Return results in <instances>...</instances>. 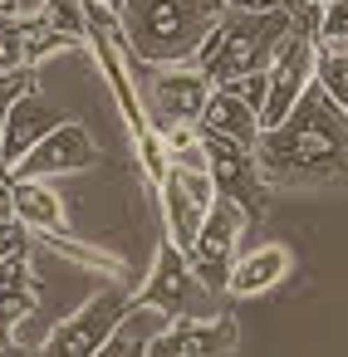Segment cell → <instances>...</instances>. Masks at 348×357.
<instances>
[{
  "label": "cell",
  "mask_w": 348,
  "mask_h": 357,
  "mask_svg": "<svg viewBox=\"0 0 348 357\" xmlns=\"http://www.w3.org/2000/svg\"><path fill=\"white\" fill-rule=\"evenodd\" d=\"M289 30H294V15L284 6H275V10H226V20L201 40L191 64L211 84H235L245 74L270 69L275 50L289 40Z\"/></svg>",
  "instance_id": "obj_3"
},
{
  "label": "cell",
  "mask_w": 348,
  "mask_h": 357,
  "mask_svg": "<svg viewBox=\"0 0 348 357\" xmlns=\"http://www.w3.org/2000/svg\"><path fill=\"white\" fill-rule=\"evenodd\" d=\"M240 347V328L231 313H211V318H172L152 342L147 352L152 357H216V352H235Z\"/></svg>",
  "instance_id": "obj_12"
},
{
  "label": "cell",
  "mask_w": 348,
  "mask_h": 357,
  "mask_svg": "<svg viewBox=\"0 0 348 357\" xmlns=\"http://www.w3.org/2000/svg\"><path fill=\"white\" fill-rule=\"evenodd\" d=\"M10 211H15V220H20L35 240L69 230V225H64V201H59V191H55L50 181H40V176H10Z\"/></svg>",
  "instance_id": "obj_15"
},
{
  "label": "cell",
  "mask_w": 348,
  "mask_h": 357,
  "mask_svg": "<svg viewBox=\"0 0 348 357\" xmlns=\"http://www.w3.org/2000/svg\"><path fill=\"white\" fill-rule=\"evenodd\" d=\"M157 191H162V225H167V235L187 250V245L196 240V230H201L211 201H216L211 172H201V167H182V162H167Z\"/></svg>",
  "instance_id": "obj_10"
},
{
  "label": "cell",
  "mask_w": 348,
  "mask_h": 357,
  "mask_svg": "<svg viewBox=\"0 0 348 357\" xmlns=\"http://www.w3.org/2000/svg\"><path fill=\"white\" fill-rule=\"evenodd\" d=\"M40 308V289H0V352H20L15 328Z\"/></svg>",
  "instance_id": "obj_19"
},
{
  "label": "cell",
  "mask_w": 348,
  "mask_h": 357,
  "mask_svg": "<svg viewBox=\"0 0 348 357\" xmlns=\"http://www.w3.org/2000/svg\"><path fill=\"white\" fill-rule=\"evenodd\" d=\"M99 162V142H94V132L89 128H79V123H69V118H59L15 167H10V176H40V181H55V176H74V172H89Z\"/></svg>",
  "instance_id": "obj_11"
},
{
  "label": "cell",
  "mask_w": 348,
  "mask_h": 357,
  "mask_svg": "<svg viewBox=\"0 0 348 357\" xmlns=\"http://www.w3.org/2000/svg\"><path fill=\"white\" fill-rule=\"evenodd\" d=\"M167 323H172L167 313L143 308V303H133V298H128V313L118 318V328H113V337H108V347H103V352H113V357H118V352H123V357H143V352H147V342H152Z\"/></svg>",
  "instance_id": "obj_17"
},
{
  "label": "cell",
  "mask_w": 348,
  "mask_h": 357,
  "mask_svg": "<svg viewBox=\"0 0 348 357\" xmlns=\"http://www.w3.org/2000/svg\"><path fill=\"white\" fill-rule=\"evenodd\" d=\"M245 230H250V215H245L235 201L216 196L211 211H206V220H201V230H196V240L187 245L191 274H196V284H201L206 294L226 298V279H231V264H235V255H240Z\"/></svg>",
  "instance_id": "obj_5"
},
{
  "label": "cell",
  "mask_w": 348,
  "mask_h": 357,
  "mask_svg": "<svg viewBox=\"0 0 348 357\" xmlns=\"http://www.w3.org/2000/svg\"><path fill=\"white\" fill-rule=\"evenodd\" d=\"M201 132L211 137H226V142H240V147H255L260 137V113L235 93V89H211L206 108H201Z\"/></svg>",
  "instance_id": "obj_16"
},
{
  "label": "cell",
  "mask_w": 348,
  "mask_h": 357,
  "mask_svg": "<svg viewBox=\"0 0 348 357\" xmlns=\"http://www.w3.org/2000/svg\"><path fill=\"white\" fill-rule=\"evenodd\" d=\"M128 298H133V289H123V284L99 289L79 313L55 323V333L45 337V352L50 357H94V352H103L113 328H118V318L128 313Z\"/></svg>",
  "instance_id": "obj_6"
},
{
  "label": "cell",
  "mask_w": 348,
  "mask_h": 357,
  "mask_svg": "<svg viewBox=\"0 0 348 357\" xmlns=\"http://www.w3.org/2000/svg\"><path fill=\"white\" fill-rule=\"evenodd\" d=\"M319 40L348 45V0H324V15H319Z\"/></svg>",
  "instance_id": "obj_20"
},
{
  "label": "cell",
  "mask_w": 348,
  "mask_h": 357,
  "mask_svg": "<svg viewBox=\"0 0 348 357\" xmlns=\"http://www.w3.org/2000/svg\"><path fill=\"white\" fill-rule=\"evenodd\" d=\"M128 54L143 64H191L201 40L226 20V0H123Z\"/></svg>",
  "instance_id": "obj_2"
},
{
  "label": "cell",
  "mask_w": 348,
  "mask_h": 357,
  "mask_svg": "<svg viewBox=\"0 0 348 357\" xmlns=\"http://www.w3.org/2000/svg\"><path fill=\"white\" fill-rule=\"evenodd\" d=\"M294 269V250L280 245V240H265V245H250L235 255L231 264V279H226V294L231 298H255V294H270L275 284H284Z\"/></svg>",
  "instance_id": "obj_14"
},
{
  "label": "cell",
  "mask_w": 348,
  "mask_h": 357,
  "mask_svg": "<svg viewBox=\"0 0 348 357\" xmlns=\"http://www.w3.org/2000/svg\"><path fill=\"white\" fill-rule=\"evenodd\" d=\"M99 6H108V10H118V6H123V0H99Z\"/></svg>",
  "instance_id": "obj_24"
},
{
  "label": "cell",
  "mask_w": 348,
  "mask_h": 357,
  "mask_svg": "<svg viewBox=\"0 0 348 357\" xmlns=\"http://www.w3.org/2000/svg\"><path fill=\"white\" fill-rule=\"evenodd\" d=\"M0 289H40V279H35V264H30V255L0 259Z\"/></svg>",
  "instance_id": "obj_21"
},
{
  "label": "cell",
  "mask_w": 348,
  "mask_h": 357,
  "mask_svg": "<svg viewBox=\"0 0 348 357\" xmlns=\"http://www.w3.org/2000/svg\"><path fill=\"white\" fill-rule=\"evenodd\" d=\"M128 69H133V84H138L143 118L157 132L182 128V123H201V108H206L216 84L196 64H143L138 54H128Z\"/></svg>",
  "instance_id": "obj_4"
},
{
  "label": "cell",
  "mask_w": 348,
  "mask_h": 357,
  "mask_svg": "<svg viewBox=\"0 0 348 357\" xmlns=\"http://www.w3.org/2000/svg\"><path fill=\"white\" fill-rule=\"evenodd\" d=\"M314 84L348 113V45L319 40V50H314Z\"/></svg>",
  "instance_id": "obj_18"
},
{
  "label": "cell",
  "mask_w": 348,
  "mask_h": 357,
  "mask_svg": "<svg viewBox=\"0 0 348 357\" xmlns=\"http://www.w3.org/2000/svg\"><path fill=\"white\" fill-rule=\"evenodd\" d=\"M260 176L280 191H314L348 181V113L309 84L304 98L255 137Z\"/></svg>",
  "instance_id": "obj_1"
},
{
  "label": "cell",
  "mask_w": 348,
  "mask_h": 357,
  "mask_svg": "<svg viewBox=\"0 0 348 357\" xmlns=\"http://www.w3.org/2000/svg\"><path fill=\"white\" fill-rule=\"evenodd\" d=\"M59 118H64V113H59L40 89L25 84V89L10 98V108H6V128H0V172L10 176V167H15V162H20V157L59 123Z\"/></svg>",
  "instance_id": "obj_13"
},
{
  "label": "cell",
  "mask_w": 348,
  "mask_h": 357,
  "mask_svg": "<svg viewBox=\"0 0 348 357\" xmlns=\"http://www.w3.org/2000/svg\"><path fill=\"white\" fill-rule=\"evenodd\" d=\"M25 84H30V69H6V74H0V128H6V108H10V98H15Z\"/></svg>",
  "instance_id": "obj_22"
},
{
  "label": "cell",
  "mask_w": 348,
  "mask_h": 357,
  "mask_svg": "<svg viewBox=\"0 0 348 357\" xmlns=\"http://www.w3.org/2000/svg\"><path fill=\"white\" fill-rule=\"evenodd\" d=\"M314 50H319V35L314 30H289V40L275 50L270 69H265V103H260V128H275L299 98L304 89L314 84Z\"/></svg>",
  "instance_id": "obj_7"
},
{
  "label": "cell",
  "mask_w": 348,
  "mask_h": 357,
  "mask_svg": "<svg viewBox=\"0 0 348 357\" xmlns=\"http://www.w3.org/2000/svg\"><path fill=\"white\" fill-rule=\"evenodd\" d=\"M206 137V172H211V186L216 196L235 201L250 225L265 215V196H270V181L260 176V162H255V147H240V142H226V137Z\"/></svg>",
  "instance_id": "obj_8"
},
{
  "label": "cell",
  "mask_w": 348,
  "mask_h": 357,
  "mask_svg": "<svg viewBox=\"0 0 348 357\" xmlns=\"http://www.w3.org/2000/svg\"><path fill=\"white\" fill-rule=\"evenodd\" d=\"M284 0H226V10H275Z\"/></svg>",
  "instance_id": "obj_23"
},
{
  "label": "cell",
  "mask_w": 348,
  "mask_h": 357,
  "mask_svg": "<svg viewBox=\"0 0 348 357\" xmlns=\"http://www.w3.org/2000/svg\"><path fill=\"white\" fill-rule=\"evenodd\" d=\"M196 294H206V289L196 284L187 250H182V245H177V240L162 230L157 255H152V269H147L143 289H133V303L157 308V313H167V318H187V313L196 308Z\"/></svg>",
  "instance_id": "obj_9"
}]
</instances>
